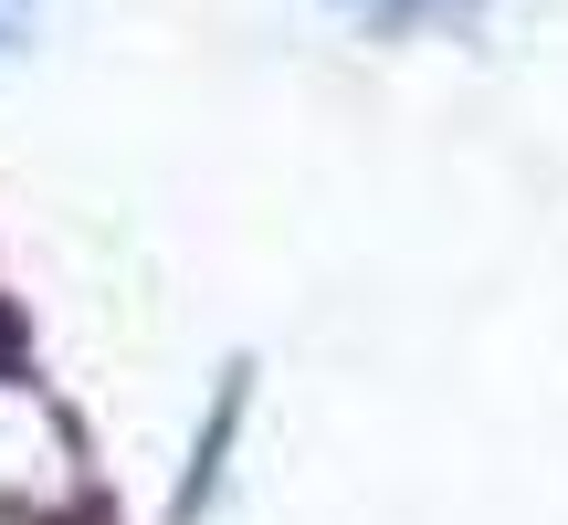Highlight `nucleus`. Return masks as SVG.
<instances>
[{
  "label": "nucleus",
  "instance_id": "1",
  "mask_svg": "<svg viewBox=\"0 0 568 525\" xmlns=\"http://www.w3.org/2000/svg\"><path fill=\"white\" fill-rule=\"evenodd\" d=\"M347 11H389V0H347Z\"/></svg>",
  "mask_w": 568,
  "mask_h": 525
}]
</instances>
